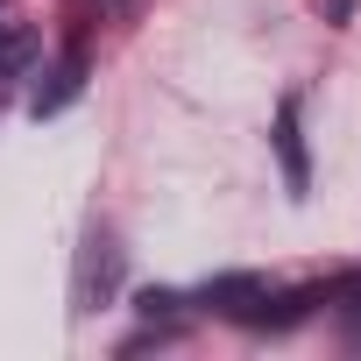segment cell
<instances>
[{
	"mask_svg": "<svg viewBox=\"0 0 361 361\" xmlns=\"http://www.w3.org/2000/svg\"><path fill=\"white\" fill-rule=\"evenodd\" d=\"M135 305H142L149 319H170V312H177V305H185V298H177V290H142Z\"/></svg>",
	"mask_w": 361,
	"mask_h": 361,
	"instance_id": "8992f818",
	"label": "cell"
},
{
	"mask_svg": "<svg viewBox=\"0 0 361 361\" xmlns=\"http://www.w3.org/2000/svg\"><path fill=\"white\" fill-rule=\"evenodd\" d=\"M255 298H262V276H248V269H234V276H213V283L199 290V305H220V312H234V319H241Z\"/></svg>",
	"mask_w": 361,
	"mask_h": 361,
	"instance_id": "277c9868",
	"label": "cell"
},
{
	"mask_svg": "<svg viewBox=\"0 0 361 361\" xmlns=\"http://www.w3.org/2000/svg\"><path fill=\"white\" fill-rule=\"evenodd\" d=\"M36 57V29L29 22H0V78H22Z\"/></svg>",
	"mask_w": 361,
	"mask_h": 361,
	"instance_id": "5b68a950",
	"label": "cell"
},
{
	"mask_svg": "<svg viewBox=\"0 0 361 361\" xmlns=\"http://www.w3.org/2000/svg\"><path fill=\"white\" fill-rule=\"evenodd\" d=\"M114 283H121V248H114L106 234H92V241H85V269H78V305H85V312L106 305Z\"/></svg>",
	"mask_w": 361,
	"mask_h": 361,
	"instance_id": "7a4b0ae2",
	"label": "cell"
},
{
	"mask_svg": "<svg viewBox=\"0 0 361 361\" xmlns=\"http://www.w3.org/2000/svg\"><path fill=\"white\" fill-rule=\"evenodd\" d=\"M78 92H85V50H64V64L50 71V85L29 99V114H36V121H50V114H64Z\"/></svg>",
	"mask_w": 361,
	"mask_h": 361,
	"instance_id": "3957f363",
	"label": "cell"
},
{
	"mask_svg": "<svg viewBox=\"0 0 361 361\" xmlns=\"http://www.w3.org/2000/svg\"><path fill=\"white\" fill-rule=\"evenodd\" d=\"M276 163H283V192L305 199L312 192V156H305V106L298 99L276 106Z\"/></svg>",
	"mask_w": 361,
	"mask_h": 361,
	"instance_id": "6da1fadb",
	"label": "cell"
}]
</instances>
